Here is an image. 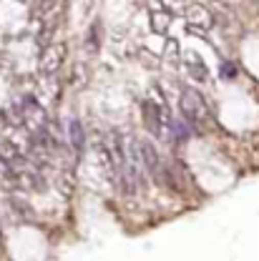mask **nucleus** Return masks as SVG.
<instances>
[{
  "instance_id": "39448f33",
  "label": "nucleus",
  "mask_w": 259,
  "mask_h": 261,
  "mask_svg": "<svg viewBox=\"0 0 259 261\" xmlns=\"http://www.w3.org/2000/svg\"><path fill=\"white\" fill-rule=\"evenodd\" d=\"M184 56H186V70H189V75L194 78L196 83H206L209 81V68H206V63L196 56L194 50H186Z\"/></svg>"
},
{
  "instance_id": "20e7f679",
  "label": "nucleus",
  "mask_w": 259,
  "mask_h": 261,
  "mask_svg": "<svg viewBox=\"0 0 259 261\" xmlns=\"http://www.w3.org/2000/svg\"><path fill=\"white\" fill-rule=\"evenodd\" d=\"M186 23H189V28L192 31H209L211 25H214V18H211V13L206 10V8H201V5H192V8H186Z\"/></svg>"
},
{
  "instance_id": "7ed1b4c3",
  "label": "nucleus",
  "mask_w": 259,
  "mask_h": 261,
  "mask_svg": "<svg viewBox=\"0 0 259 261\" xmlns=\"http://www.w3.org/2000/svg\"><path fill=\"white\" fill-rule=\"evenodd\" d=\"M63 53L65 48L63 45H48L43 53H40V63H38V73L43 78H51L58 73V68L63 63Z\"/></svg>"
},
{
  "instance_id": "f257e3e1",
  "label": "nucleus",
  "mask_w": 259,
  "mask_h": 261,
  "mask_svg": "<svg viewBox=\"0 0 259 261\" xmlns=\"http://www.w3.org/2000/svg\"><path fill=\"white\" fill-rule=\"evenodd\" d=\"M138 146H141V156H144V163H146V173H151V178H154L156 184L171 186V173L166 171L163 159H161V153L156 151V146H154L149 138L138 141Z\"/></svg>"
},
{
  "instance_id": "f03ea898",
  "label": "nucleus",
  "mask_w": 259,
  "mask_h": 261,
  "mask_svg": "<svg viewBox=\"0 0 259 261\" xmlns=\"http://www.w3.org/2000/svg\"><path fill=\"white\" fill-rule=\"evenodd\" d=\"M181 116H186L196 128L201 123H206L209 108H206V103H204V98H201L199 91H194V88H181Z\"/></svg>"
},
{
  "instance_id": "0eeeda50",
  "label": "nucleus",
  "mask_w": 259,
  "mask_h": 261,
  "mask_svg": "<svg viewBox=\"0 0 259 261\" xmlns=\"http://www.w3.org/2000/svg\"><path fill=\"white\" fill-rule=\"evenodd\" d=\"M70 143H73V151L81 156L86 148V136H83V126L78 118H70Z\"/></svg>"
},
{
  "instance_id": "423d86ee",
  "label": "nucleus",
  "mask_w": 259,
  "mask_h": 261,
  "mask_svg": "<svg viewBox=\"0 0 259 261\" xmlns=\"http://www.w3.org/2000/svg\"><path fill=\"white\" fill-rule=\"evenodd\" d=\"M171 10L169 8H161V10H154L151 13V28L154 33H166L169 31V25H171Z\"/></svg>"
},
{
  "instance_id": "6e6552de",
  "label": "nucleus",
  "mask_w": 259,
  "mask_h": 261,
  "mask_svg": "<svg viewBox=\"0 0 259 261\" xmlns=\"http://www.w3.org/2000/svg\"><path fill=\"white\" fill-rule=\"evenodd\" d=\"M163 58H166V61H176V58H179V43H176V40H166Z\"/></svg>"
},
{
  "instance_id": "1a4fd4ad",
  "label": "nucleus",
  "mask_w": 259,
  "mask_h": 261,
  "mask_svg": "<svg viewBox=\"0 0 259 261\" xmlns=\"http://www.w3.org/2000/svg\"><path fill=\"white\" fill-rule=\"evenodd\" d=\"M219 70H222V73H219V75H222V78H227V81H231V78H237V68H234V65L229 63H222L219 65Z\"/></svg>"
}]
</instances>
